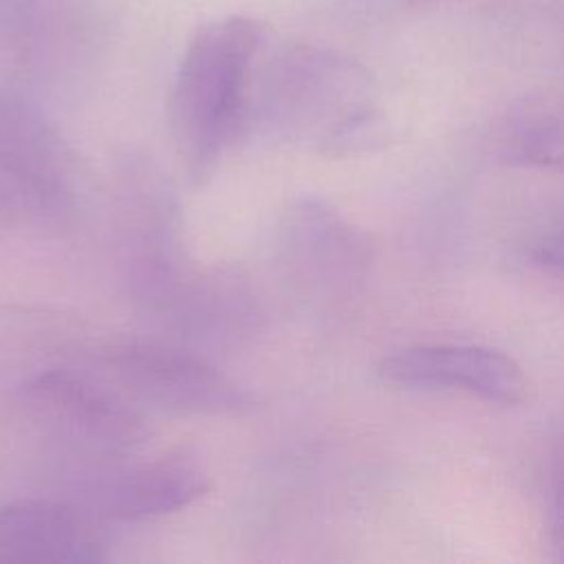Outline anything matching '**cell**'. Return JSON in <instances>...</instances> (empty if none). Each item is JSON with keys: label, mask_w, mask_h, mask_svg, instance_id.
<instances>
[{"label": "cell", "mask_w": 564, "mask_h": 564, "mask_svg": "<svg viewBox=\"0 0 564 564\" xmlns=\"http://www.w3.org/2000/svg\"><path fill=\"white\" fill-rule=\"evenodd\" d=\"M209 487L207 469L196 458L174 452L88 474L75 502L97 520L139 522L181 511Z\"/></svg>", "instance_id": "cell-9"}, {"label": "cell", "mask_w": 564, "mask_h": 564, "mask_svg": "<svg viewBox=\"0 0 564 564\" xmlns=\"http://www.w3.org/2000/svg\"><path fill=\"white\" fill-rule=\"evenodd\" d=\"M20 397L31 416L55 436L101 456L128 454L148 436L132 401L95 370L75 366L40 368L26 377Z\"/></svg>", "instance_id": "cell-6"}, {"label": "cell", "mask_w": 564, "mask_h": 564, "mask_svg": "<svg viewBox=\"0 0 564 564\" xmlns=\"http://www.w3.org/2000/svg\"><path fill=\"white\" fill-rule=\"evenodd\" d=\"M106 557L99 520L75 500L0 505V564H93Z\"/></svg>", "instance_id": "cell-10"}, {"label": "cell", "mask_w": 564, "mask_h": 564, "mask_svg": "<svg viewBox=\"0 0 564 564\" xmlns=\"http://www.w3.org/2000/svg\"><path fill=\"white\" fill-rule=\"evenodd\" d=\"M95 368L132 403L165 412L240 414L256 405L251 392L176 341L121 339L97 352Z\"/></svg>", "instance_id": "cell-4"}, {"label": "cell", "mask_w": 564, "mask_h": 564, "mask_svg": "<svg viewBox=\"0 0 564 564\" xmlns=\"http://www.w3.org/2000/svg\"><path fill=\"white\" fill-rule=\"evenodd\" d=\"M278 262L300 297L319 308H337L361 293L372 245L328 200L297 196L280 218Z\"/></svg>", "instance_id": "cell-5"}, {"label": "cell", "mask_w": 564, "mask_h": 564, "mask_svg": "<svg viewBox=\"0 0 564 564\" xmlns=\"http://www.w3.org/2000/svg\"><path fill=\"white\" fill-rule=\"evenodd\" d=\"M0 185L15 205L66 218L77 200L70 148L37 104L0 90Z\"/></svg>", "instance_id": "cell-7"}, {"label": "cell", "mask_w": 564, "mask_h": 564, "mask_svg": "<svg viewBox=\"0 0 564 564\" xmlns=\"http://www.w3.org/2000/svg\"><path fill=\"white\" fill-rule=\"evenodd\" d=\"M7 205H13V203H11V198H9V196H7V192H4V187H2V185H0V207H7Z\"/></svg>", "instance_id": "cell-14"}, {"label": "cell", "mask_w": 564, "mask_h": 564, "mask_svg": "<svg viewBox=\"0 0 564 564\" xmlns=\"http://www.w3.org/2000/svg\"><path fill=\"white\" fill-rule=\"evenodd\" d=\"M560 229L562 225L560 220H555V225L538 234L527 249V260L531 262V267L540 269L551 278H560V271H562V231Z\"/></svg>", "instance_id": "cell-12"}, {"label": "cell", "mask_w": 564, "mask_h": 564, "mask_svg": "<svg viewBox=\"0 0 564 564\" xmlns=\"http://www.w3.org/2000/svg\"><path fill=\"white\" fill-rule=\"evenodd\" d=\"M134 302L176 344L234 346L260 328V306L249 280L231 267H198L181 245L130 256Z\"/></svg>", "instance_id": "cell-3"}, {"label": "cell", "mask_w": 564, "mask_h": 564, "mask_svg": "<svg viewBox=\"0 0 564 564\" xmlns=\"http://www.w3.org/2000/svg\"><path fill=\"white\" fill-rule=\"evenodd\" d=\"M377 377L403 390L463 392L474 399L516 405L529 390L520 364L507 352L478 344H414L381 357Z\"/></svg>", "instance_id": "cell-8"}, {"label": "cell", "mask_w": 564, "mask_h": 564, "mask_svg": "<svg viewBox=\"0 0 564 564\" xmlns=\"http://www.w3.org/2000/svg\"><path fill=\"white\" fill-rule=\"evenodd\" d=\"M546 524L551 531V544L555 551H562V467L560 454H553V463L546 480Z\"/></svg>", "instance_id": "cell-13"}, {"label": "cell", "mask_w": 564, "mask_h": 564, "mask_svg": "<svg viewBox=\"0 0 564 564\" xmlns=\"http://www.w3.org/2000/svg\"><path fill=\"white\" fill-rule=\"evenodd\" d=\"M264 26L225 15L198 26L183 48L167 97L174 143L192 183L212 176L225 152L249 130L256 66Z\"/></svg>", "instance_id": "cell-2"}, {"label": "cell", "mask_w": 564, "mask_h": 564, "mask_svg": "<svg viewBox=\"0 0 564 564\" xmlns=\"http://www.w3.org/2000/svg\"><path fill=\"white\" fill-rule=\"evenodd\" d=\"M249 128L284 143L344 156L379 137L366 70L346 55L315 44H286L260 55Z\"/></svg>", "instance_id": "cell-1"}, {"label": "cell", "mask_w": 564, "mask_h": 564, "mask_svg": "<svg viewBox=\"0 0 564 564\" xmlns=\"http://www.w3.org/2000/svg\"><path fill=\"white\" fill-rule=\"evenodd\" d=\"M494 141L498 156L509 165L540 170L560 167V112L544 97H522L498 117Z\"/></svg>", "instance_id": "cell-11"}]
</instances>
